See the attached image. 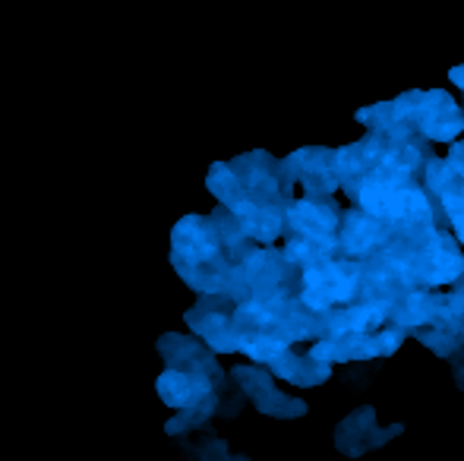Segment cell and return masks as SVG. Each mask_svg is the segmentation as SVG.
I'll use <instances>...</instances> for the list:
<instances>
[{
	"label": "cell",
	"mask_w": 464,
	"mask_h": 461,
	"mask_svg": "<svg viewBox=\"0 0 464 461\" xmlns=\"http://www.w3.org/2000/svg\"><path fill=\"white\" fill-rule=\"evenodd\" d=\"M237 178L240 190H244L246 203L259 206V209H287L294 203V180L287 178L285 165L272 158L269 152H250L240 158L227 161Z\"/></svg>",
	"instance_id": "3"
},
{
	"label": "cell",
	"mask_w": 464,
	"mask_h": 461,
	"mask_svg": "<svg viewBox=\"0 0 464 461\" xmlns=\"http://www.w3.org/2000/svg\"><path fill=\"white\" fill-rule=\"evenodd\" d=\"M155 389H159V399L165 401L168 408H178V411H184V408L199 405V401L208 399L212 392H221L225 386H215V382L208 379V376H202V373L165 370V373L159 376V382H155Z\"/></svg>",
	"instance_id": "13"
},
{
	"label": "cell",
	"mask_w": 464,
	"mask_h": 461,
	"mask_svg": "<svg viewBox=\"0 0 464 461\" xmlns=\"http://www.w3.org/2000/svg\"><path fill=\"white\" fill-rule=\"evenodd\" d=\"M461 111H464V105H461Z\"/></svg>",
	"instance_id": "24"
},
{
	"label": "cell",
	"mask_w": 464,
	"mask_h": 461,
	"mask_svg": "<svg viewBox=\"0 0 464 461\" xmlns=\"http://www.w3.org/2000/svg\"><path fill=\"white\" fill-rule=\"evenodd\" d=\"M464 316V275L449 288H414L389 310V322L401 332L433 326V322H449Z\"/></svg>",
	"instance_id": "4"
},
{
	"label": "cell",
	"mask_w": 464,
	"mask_h": 461,
	"mask_svg": "<svg viewBox=\"0 0 464 461\" xmlns=\"http://www.w3.org/2000/svg\"><path fill=\"white\" fill-rule=\"evenodd\" d=\"M404 433V424L379 427L376 424V408L361 405L357 411H351L342 424L335 427V449L348 458H361L372 449H382L395 437Z\"/></svg>",
	"instance_id": "10"
},
{
	"label": "cell",
	"mask_w": 464,
	"mask_h": 461,
	"mask_svg": "<svg viewBox=\"0 0 464 461\" xmlns=\"http://www.w3.org/2000/svg\"><path fill=\"white\" fill-rule=\"evenodd\" d=\"M234 307L237 303L227 294H202L199 303L187 313V322L193 332L206 341L212 354H234L237 351V339H234Z\"/></svg>",
	"instance_id": "9"
},
{
	"label": "cell",
	"mask_w": 464,
	"mask_h": 461,
	"mask_svg": "<svg viewBox=\"0 0 464 461\" xmlns=\"http://www.w3.org/2000/svg\"><path fill=\"white\" fill-rule=\"evenodd\" d=\"M189 461H227V446L225 439L218 437H206V439H196L193 446L187 443Z\"/></svg>",
	"instance_id": "18"
},
{
	"label": "cell",
	"mask_w": 464,
	"mask_h": 461,
	"mask_svg": "<svg viewBox=\"0 0 464 461\" xmlns=\"http://www.w3.org/2000/svg\"><path fill=\"white\" fill-rule=\"evenodd\" d=\"M408 332L398 326H382L379 332H351V335H332V339H316L306 351L310 357L323 363H361V360H382L392 357L404 345Z\"/></svg>",
	"instance_id": "5"
},
{
	"label": "cell",
	"mask_w": 464,
	"mask_h": 461,
	"mask_svg": "<svg viewBox=\"0 0 464 461\" xmlns=\"http://www.w3.org/2000/svg\"><path fill=\"white\" fill-rule=\"evenodd\" d=\"M446 161H449L452 168H459V171L464 174V139H455V142H452V149H449Z\"/></svg>",
	"instance_id": "21"
},
{
	"label": "cell",
	"mask_w": 464,
	"mask_h": 461,
	"mask_svg": "<svg viewBox=\"0 0 464 461\" xmlns=\"http://www.w3.org/2000/svg\"><path fill=\"white\" fill-rule=\"evenodd\" d=\"M446 225L452 228V237L459 240V246H464V209L452 212V216L446 218Z\"/></svg>",
	"instance_id": "20"
},
{
	"label": "cell",
	"mask_w": 464,
	"mask_h": 461,
	"mask_svg": "<svg viewBox=\"0 0 464 461\" xmlns=\"http://www.w3.org/2000/svg\"><path fill=\"white\" fill-rule=\"evenodd\" d=\"M357 294H361V263H354V259L332 256L300 272L297 301L319 316H325L335 307L357 303Z\"/></svg>",
	"instance_id": "2"
},
{
	"label": "cell",
	"mask_w": 464,
	"mask_h": 461,
	"mask_svg": "<svg viewBox=\"0 0 464 461\" xmlns=\"http://www.w3.org/2000/svg\"><path fill=\"white\" fill-rule=\"evenodd\" d=\"M417 341L423 348H430L436 357H449L452 351H459L464 345V316L459 320H449V322H433V326H423V329H414Z\"/></svg>",
	"instance_id": "16"
},
{
	"label": "cell",
	"mask_w": 464,
	"mask_h": 461,
	"mask_svg": "<svg viewBox=\"0 0 464 461\" xmlns=\"http://www.w3.org/2000/svg\"><path fill=\"white\" fill-rule=\"evenodd\" d=\"M281 165H285L287 178L294 180V187H304V197H335L342 190L335 149L306 146L287 155V158H281Z\"/></svg>",
	"instance_id": "7"
},
{
	"label": "cell",
	"mask_w": 464,
	"mask_h": 461,
	"mask_svg": "<svg viewBox=\"0 0 464 461\" xmlns=\"http://www.w3.org/2000/svg\"><path fill=\"white\" fill-rule=\"evenodd\" d=\"M231 379H234V386L240 389V395H244V399H250L253 405H256V411L266 414V418L294 420V418H304V414H306V401L281 392V389L276 386V376H272L269 370H263V367H234Z\"/></svg>",
	"instance_id": "6"
},
{
	"label": "cell",
	"mask_w": 464,
	"mask_h": 461,
	"mask_svg": "<svg viewBox=\"0 0 464 461\" xmlns=\"http://www.w3.org/2000/svg\"><path fill=\"white\" fill-rule=\"evenodd\" d=\"M159 351L165 357L168 370H187V373H202L215 382V386H227L225 370L218 367L215 354L202 341L187 339V335H161Z\"/></svg>",
	"instance_id": "11"
},
{
	"label": "cell",
	"mask_w": 464,
	"mask_h": 461,
	"mask_svg": "<svg viewBox=\"0 0 464 461\" xmlns=\"http://www.w3.org/2000/svg\"><path fill=\"white\" fill-rule=\"evenodd\" d=\"M420 187L436 199V206L442 209V216L464 209V174L459 168H452L446 158L433 155L420 171Z\"/></svg>",
	"instance_id": "12"
},
{
	"label": "cell",
	"mask_w": 464,
	"mask_h": 461,
	"mask_svg": "<svg viewBox=\"0 0 464 461\" xmlns=\"http://www.w3.org/2000/svg\"><path fill=\"white\" fill-rule=\"evenodd\" d=\"M449 360V367H452V376H455V386L464 392V345L459 351H452V354L446 357Z\"/></svg>",
	"instance_id": "19"
},
{
	"label": "cell",
	"mask_w": 464,
	"mask_h": 461,
	"mask_svg": "<svg viewBox=\"0 0 464 461\" xmlns=\"http://www.w3.org/2000/svg\"><path fill=\"white\" fill-rule=\"evenodd\" d=\"M392 234H395L392 225L367 216L357 206L342 209V222H338V256L363 263V259L376 256V253H382L392 244Z\"/></svg>",
	"instance_id": "8"
},
{
	"label": "cell",
	"mask_w": 464,
	"mask_h": 461,
	"mask_svg": "<svg viewBox=\"0 0 464 461\" xmlns=\"http://www.w3.org/2000/svg\"><path fill=\"white\" fill-rule=\"evenodd\" d=\"M227 461H250L246 456H227Z\"/></svg>",
	"instance_id": "23"
},
{
	"label": "cell",
	"mask_w": 464,
	"mask_h": 461,
	"mask_svg": "<svg viewBox=\"0 0 464 461\" xmlns=\"http://www.w3.org/2000/svg\"><path fill=\"white\" fill-rule=\"evenodd\" d=\"M389 326V307L379 303H348V307H335L323 316V339L332 335H351V332H379Z\"/></svg>",
	"instance_id": "14"
},
{
	"label": "cell",
	"mask_w": 464,
	"mask_h": 461,
	"mask_svg": "<svg viewBox=\"0 0 464 461\" xmlns=\"http://www.w3.org/2000/svg\"><path fill=\"white\" fill-rule=\"evenodd\" d=\"M269 373L285 382H294V386L313 389L332 379V363H323V360H316V357L287 348L285 354H278L276 360L269 363Z\"/></svg>",
	"instance_id": "15"
},
{
	"label": "cell",
	"mask_w": 464,
	"mask_h": 461,
	"mask_svg": "<svg viewBox=\"0 0 464 461\" xmlns=\"http://www.w3.org/2000/svg\"><path fill=\"white\" fill-rule=\"evenodd\" d=\"M449 80H452L459 89H464V63H461V67H452V70H449Z\"/></svg>",
	"instance_id": "22"
},
{
	"label": "cell",
	"mask_w": 464,
	"mask_h": 461,
	"mask_svg": "<svg viewBox=\"0 0 464 461\" xmlns=\"http://www.w3.org/2000/svg\"><path fill=\"white\" fill-rule=\"evenodd\" d=\"M354 117L376 133H417L427 142H455L464 133V111L446 89H414L361 108Z\"/></svg>",
	"instance_id": "1"
},
{
	"label": "cell",
	"mask_w": 464,
	"mask_h": 461,
	"mask_svg": "<svg viewBox=\"0 0 464 461\" xmlns=\"http://www.w3.org/2000/svg\"><path fill=\"white\" fill-rule=\"evenodd\" d=\"M218 414V392H212L208 399H202L199 405L193 408H184V411L178 414V418L168 420V437H187V433L199 430V427H206L208 420Z\"/></svg>",
	"instance_id": "17"
}]
</instances>
